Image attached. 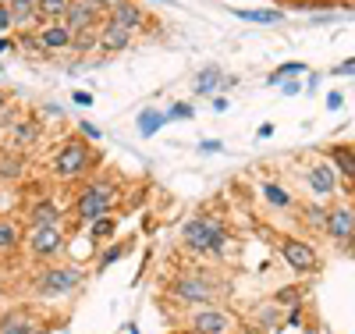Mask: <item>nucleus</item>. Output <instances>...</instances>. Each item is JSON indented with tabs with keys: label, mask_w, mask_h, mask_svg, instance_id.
Returning a JSON list of instances; mask_svg holds the SVG:
<instances>
[{
	"label": "nucleus",
	"mask_w": 355,
	"mask_h": 334,
	"mask_svg": "<svg viewBox=\"0 0 355 334\" xmlns=\"http://www.w3.org/2000/svg\"><path fill=\"white\" fill-rule=\"evenodd\" d=\"M214 110H217V114H224V110H227V100H224V97H217V100H214Z\"/></svg>",
	"instance_id": "obj_41"
},
{
	"label": "nucleus",
	"mask_w": 355,
	"mask_h": 334,
	"mask_svg": "<svg viewBox=\"0 0 355 334\" xmlns=\"http://www.w3.org/2000/svg\"><path fill=\"white\" fill-rule=\"evenodd\" d=\"M68 8H71V0H36V11H40V22H64V15H68Z\"/></svg>",
	"instance_id": "obj_19"
},
{
	"label": "nucleus",
	"mask_w": 355,
	"mask_h": 334,
	"mask_svg": "<svg viewBox=\"0 0 355 334\" xmlns=\"http://www.w3.org/2000/svg\"><path fill=\"white\" fill-rule=\"evenodd\" d=\"M117 231V221L114 217H100V221H93V224H89V238H93V242H100V238H110Z\"/></svg>",
	"instance_id": "obj_27"
},
{
	"label": "nucleus",
	"mask_w": 355,
	"mask_h": 334,
	"mask_svg": "<svg viewBox=\"0 0 355 334\" xmlns=\"http://www.w3.org/2000/svg\"><path fill=\"white\" fill-rule=\"evenodd\" d=\"M85 4H93L96 11H110V8L117 4V0H85Z\"/></svg>",
	"instance_id": "obj_36"
},
{
	"label": "nucleus",
	"mask_w": 355,
	"mask_h": 334,
	"mask_svg": "<svg viewBox=\"0 0 355 334\" xmlns=\"http://www.w3.org/2000/svg\"><path fill=\"white\" fill-rule=\"evenodd\" d=\"M182 242H185V249L196 253V256H224L227 253V228L217 217L199 214V217L185 221Z\"/></svg>",
	"instance_id": "obj_1"
},
{
	"label": "nucleus",
	"mask_w": 355,
	"mask_h": 334,
	"mask_svg": "<svg viewBox=\"0 0 355 334\" xmlns=\"http://www.w3.org/2000/svg\"><path fill=\"white\" fill-rule=\"evenodd\" d=\"M132 36H135V33H128V28L103 22V28H100V50H107V53H121V50L132 47Z\"/></svg>",
	"instance_id": "obj_15"
},
{
	"label": "nucleus",
	"mask_w": 355,
	"mask_h": 334,
	"mask_svg": "<svg viewBox=\"0 0 355 334\" xmlns=\"http://www.w3.org/2000/svg\"><path fill=\"white\" fill-rule=\"evenodd\" d=\"M21 246V231L11 217H0V253H15Z\"/></svg>",
	"instance_id": "obj_21"
},
{
	"label": "nucleus",
	"mask_w": 355,
	"mask_h": 334,
	"mask_svg": "<svg viewBox=\"0 0 355 334\" xmlns=\"http://www.w3.org/2000/svg\"><path fill=\"white\" fill-rule=\"evenodd\" d=\"M164 121H167L164 110H142V114H139V132H142V135H153Z\"/></svg>",
	"instance_id": "obj_24"
},
{
	"label": "nucleus",
	"mask_w": 355,
	"mask_h": 334,
	"mask_svg": "<svg viewBox=\"0 0 355 334\" xmlns=\"http://www.w3.org/2000/svg\"><path fill=\"white\" fill-rule=\"evenodd\" d=\"M15 47H18V50H21V53H28V57H43V53H46V50H43V43H40V36H36V33H21V36H18V43H15Z\"/></svg>",
	"instance_id": "obj_26"
},
{
	"label": "nucleus",
	"mask_w": 355,
	"mask_h": 334,
	"mask_svg": "<svg viewBox=\"0 0 355 334\" xmlns=\"http://www.w3.org/2000/svg\"><path fill=\"white\" fill-rule=\"evenodd\" d=\"M259 192H263L266 203L277 206V210H288V206H291V192L281 185V181H263V189H259Z\"/></svg>",
	"instance_id": "obj_20"
},
{
	"label": "nucleus",
	"mask_w": 355,
	"mask_h": 334,
	"mask_svg": "<svg viewBox=\"0 0 355 334\" xmlns=\"http://www.w3.org/2000/svg\"><path fill=\"white\" fill-rule=\"evenodd\" d=\"M78 132H82V139H85V142H96V139H100V128H96V125H89V121H82Z\"/></svg>",
	"instance_id": "obj_33"
},
{
	"label": "nucleus",
	"mask_w": 355,
	"mask_h": 334,
	"mask_svg": "<svg viewBox=\"0 0 355 334\" xmlns=\"http://www.w3.org/2000/svg\"><path fill=\"white\" fill-rule=\"evenodd\" d=\"M64 221V210L57 199L50 196H40L33 206H28V214H25V224L28 228H50V224H61Z\"/></svg>",
	"instance_id": "obj_10"
},
{
	"label": "nucleus",
	"mask_w": 355,
	"mask_h": 334,
	"mask_svg": "<svg viewBox=\"0 0 355 334\" xmlns=\"http://www.w3.org/2000/svg\"><path fill=\"white\" fill-rule=\"evenodd\" d=\"M178 117H192V107L189 103H174L171 114H167V121H178Z\"/></svg>",
	"instance_id": "obj_34"
},
{
	"label": "nucleus",
	"mask_w": 355,
	"mask_h": 334,
	"mask_svg": "<svg viewBox=\"0 0 355 334\" xmlns=\"http://www.w3.org/2000/svg\"><path fill=\"white\" fill-rule=\"evenodd\" d=\"M171 299L182 306H210L217 299V285L206 274H178L171 281Z\"/></svg>",
	"instance_id": "obj_5"
},
{
	"label": "nucleus",
	"mask_w": 355,
	"mask_h": 334,
	"mask_svg": "<svg viewBox=\"0 0 355 334\" xmlns=\"http://www.w3.org/2000/svg\"><path fill=\"white\" fill-rule=\"evenodd\" d=\"M64 25L71 28V33H96L100 25V11L93 4H85V0H71V8L64 15Z\"/></svg>",
	"instance_id": "obj_12"
},
{
	"label": "nucleus",
	"mask_w": 355,
	"mask_h": 334,
	"mask_svg": "<svg viewBox=\"0 0 355 334\" xmlns=\"http://www.w3.org/2000/svg\"><path fill=\"white\" fill-rule=\"evenodd\" d=\"M323 231H327L334 242H341V246H348V242L355 238V210L352 206H334Z\"/></svg>",
	"instance_id": "obj_11"
},
{
	"label": "nucleus",
	"mask_w": 355,
	"mask_h": 334,
	"mask_svg": "<svg viewBox=\"0 0 355 334\" xmlns=\"http://www.w3.org/2000/svg\"><path fill=\"white\" fill-rule=\"evenodd\" d=\"M299 72H306V65H299V60H291V65H281V68L270 75V85H277L284 75H299Z\"/></svg>",
	"instance_id": "obj_31"
},
{
	"label": "nucleus",
	"mask_w": 355,
	"mask_h": 334,
	"mask_svg": "<svg viewBox=\"0 0 355 334\" xmlns=\"http://www.w3.org/2000/svg\"><path fill=\"white\" fill-rule=\"evenodd\" d=\"M217 85H224V75H220V68H202V72L196 75V85H192V89H196L199 97H210Z\"/></svg>",
	"instance_id": "obj_22"
},
{
	"label": "nucleus",
	"mask_w": 355,
	"mask_h": 334,
	"mask_svg": "<svg viewBox=\"0 0 355 334\" xmlns=\"http://www.w3.org/2000/svg\"><path fill=\"white\" fill-rule=\"evenodd\" d=\"M89 167H93V149H89L85 139L64 142L61 149H57V157H53V174L61 178V181H75V178H82Z\"/></svg>",
	"instance_id": "obj_4"
},
{
	"label": "nucleus",
	"mask_w": 355,
	"mask_h": 334,
	"mask_svg": "<svg viewBox=\"0 0 355 334\" xmlns=\"http://www.w3.org/2000/svg\"><path fill=\"white\" fill-rule=\"evenodd\" d=\"M327 217H331V210L323 206V203H309V206L302 210V221L313 224V228H327Z\"/></svg>",
	"instance_id": "obj_25"
},
{
	"label": "nucleus",
	"mask_w": 355,
	"mask_h": 334,
	"mask_svg": "<svg viewBox=\"0 0 355 334\" xmlns=\"http://www.w3.org/2000/svg\"><path fill=\"white\" fill-rule=\"evenodd\" d=\"M234 15H239L242 22H263V25H274V22H281V11H274V8H234Z\"/></svg>",
	"instance_id": "obj_23"
},
{
	"label": "nucleus",
	"mask_w": 355,
	"mask_h": 334,
	"mask_svg": "<svg viewBox=\"0 0 355 334\" xmlns=\"http://www.w3.org/2000/svg\"><path fill=\"white\" fill-rule=\"evenodd\" d=\"M96 47H100V33H75V40H71V50H78V53L96 50Z\"/></svg>",
	"instance_id": "obj_30"
},
{
	"label": "nucleus",
	"mask_w": 355,
	"mask_h": 334,
	"mask_svg": "<svg viewBox=\"0 0 355 334\" xmlns=\"http://www.w3.org/2000/svg\"><path fill=\"white\" fill-rule=\"evenodd\" d=\"M40 43H43V50L46 53H53V50H71V40H75V33L64 25V22H50V25H40Z\"/></svg>",
	"instance_id": "obj_14"
},
{
	"label": "nucleus",
	"mask_w": 355,
	"mask_h": 334,
	"mask_svg": "<svg viewBox=\"0 0 355 334\" xmlns=\"http://www.w3.org/2000/svg\"><path fill=\"white\" fill-rule=\"evenodd\" d=\"M114 199H117V189L110 185V181H89V185L78 189L75 203H71V214L78 224H93L100 217H110V210H114Z\"/></svg>",
	"instance_id": "obj_2"
},
{
	"label": "nucleus",
	"mask_w": 355,
	"mask_h": 334,
	"mask_svg": "<svg viewBox=\"0 0 355 334\" xmlns=\"http://www.w3.org/2000/svg\"><path fill=\"white\" fill-rule=\"evenodd\" d=\"M15 25V18H11V11H8V4H0V36L8 33V28Z\"/></svg>",
	"instance_id": "obj_35"
},
{
	"label": "nucleus",
	"mask_w": 355,
	"mask_h": 334,
	"mask_svg": "<svg viewBox=\"0 0 355 334\" xmlns=\"http://www.w3.org/2000/svg\"><path fill=\"white\" fill-rule=\"evenodd\" d=\"M327 160L334 164V171L345 181H355V149L352 146H331L327 149Z\"/></svg>",
	"instance_id": "obj_17"
},
{
	"label": "nucleus",
	"mask_w": 355,
	"mask_h": 334,
	"mask_svg": "<svg viewBox=\"0 0 355 334\" xmlns=\"http://www.w3.org/2000/svg\"><path fill=\"white\" fill-rule=\"evenodd\" d=\"M0 117H4V93H0Z\"/></svg>",
	"instance_id": "obj_43"
},
{
	"label": "nucleus",
	"mask_w": 355,
	"mask_h": 334,
	"mask_svg": "<svg viewBox=\"0 0 355 334\" xmlns=\"http://www.w3.org/2000/svg\"><path fill=\"white\" fill-rule=\"evenodd\" d=\"M25 249L33 260H53L68 249V235L61 224H50V228H28L25 235Z\"/></svg>",
	"instance_id": "obj_6"
},
{
	"label": "nucleus",
	"mask_w": 355,
	"mask_h": 334,
	"mask_svg": "<svg viewBox=\"0 0 355 334\" xmlns=\"http://www.w3.org/2000/svg\"><path fill=\"white\" fill-rule=\"evenodd\" d=\"M21 174H25L21 157H0V178H21Z\"/></svg>",
	"instance_id": "obj_29"
},
{
	"label": "nucleus",
	"mask_w": 355,
	"mask_h": 334,
	"mask_svg": "<svg viewBox=\"0 0 355 334\" xmlns=\"http://www.w3.org/2000/svg\"><path fill=\"white\" fill-rule=\"evenodd\" d=\"M277 249H281L284 263L295 270V274H313L316 270V253H313L309 242H302V238H277Z\"/></svg>",
	"instance_id": "obj_9"
},
{
	"label": "nucleus",
	"mask_w": 355,
	"mask_h": 334,
	"mask_svg": "<svg viewBox=\"0 0 355 334\" xmlns=\"http://www.w3.org/2000/svg\"><path fill=\"white\" fill-rule=\"evenodd\" d=\"M302 178H306V185H309V192L316 199H327V196L338 192V171H334L331 160H309Z\"/></svg>",
	"instance_id": "obj_8"
},
{
	"label": "nucleus",
	"mask_w": 355,
	"mask_h": 334,
	"mask_svg": "<svg viewBox=\"0 0 355 334\" xmlns=\"http://www.w3.org/2000/svg\"><path fill=\"white\" fill-rule=\"evenodd\" d=\"M189 327H192V334H239V320H234V313H227L220 306L196 310L189 317Z\"/></svg>",
	"instance_id": "obj_7"
},
{
	"label": "nucleus",
	"mask_w": 355,
	"mask_h": 334,
	"mask_svg": "<svg viewBox=\"0 0 355 334\" xmlns=\"http://www.w3.org/2000/svg\"><path fill=\"white\" fill-rule=\"evenodd\" d=\"M75 103H82V107H89V103H93V97H89V93H78V89H75Z\"/></svg>",
	"instance_id": "obj_39"
},
{
	"label": "nucleus",
	"mask_w": 355,
	"mask_h": 334,
	"mask_svg": "<svg viewBox=\"0 0 355 334\" xmlns=\"http://www.w3.org/2000/svg\"><path fill=\"white\" fill-rule=\"evenodd\" d=\"M341 103H345V97H341V93H331V97H327V107H334V110H338Z\"/></svg>",
	"instance_id": "obj_38"
},
{
	"label": "nucleus",
	"mask_w": 355,
	"mask_h": 334,
	"mask_svg": "<svg viewBox=\"0 0 355 334\" xmlns=\"http://www.w3.org/2000/svg\"><path fill=\"white\" fill-rule=\"evenodd\" d=\"M4 50H11V40H8V36H0V53H4Z\"/></svg>",
	"instance_id": "obj_42"
},
{
	"label": "nucleus",
	"mask_w": 355,
	"mask_h": 334,
	"mask_svg": "<svg viewBox=\"0 0 355 334\" xmlns=\"http://www.w3.org/2000/svg\"><path fill=\"white\" fill-rule=\"evenodd\" d=\"M82 281H85L82 267H75V263H46L33 278V292L40 299H61V295H71L75 288H82Z\"/></svg>",
	"instance_id": "obj_3"
},
{
	"label": "nucleus",
	"mask_w": 355,
	"mask_h": 334,
	"mask_svg": "<svg viewBox=\"0 0 355 334\" xmlns=\"http://www.w3.org/2000/svg\"><path fill=\"white\" fill-rule=\"evenodd\" d=\"M0 334H33V317H28L25 310L0 313Z\"/></svg>",
	"instance_id": "obj_18"
},
{
	"label": "nucleus",
	"mask_w": 355,
	"mask_h": 334,
	"mask_svg": "<svg viewBox=\"0 0 355 334\" xmlns=\"http://www.w3.org/2000/svg\"><path fill=\"white\" fill-rule=\"evenodd\" d=\"M36 135H40V128L33 125V121H18V125L11 128V139H15L18 146H25V142H33Z\"/></svg>",
	"instance_id": "obj_28"
},
{
	"label": "nucleus",
	"mask_w": 355,
	"mask_h": 334,
	"mask_svg": "<svg viewBox=\"0 0 355 334\" xmlns=\"http://www.w3.org/2000/svg\"><path fill=\"white\" fill-rule=\"evenodd\" d=\"M355 72V57H348L345 65H338V75H352Z\"/></svg>",
	"instance_id": "obj_37"
},
{
	"label": "nucleus",
	"mask_w": 355,
	"mask_h": 334,
	"mask_svg": "<svg viewBox=\"0 0 355 334\" xmlns=\"http://www.w3.org/2000/svg\"><path fill=\"white\" fill-rule=\"evenodd\" d=\"M107 22H110V25L128 28V33H135V28H142L146 15H142V8L135 4V0H117V4L107 11Z\"/></svg>",
	"instance_id": "obj_13"
},
{
	"label": "nucleus",
	"mask_w": 355,
	"mask_h": 334,
	"mask_svg": "<svg viewBox=\"0 0 355 334\" xmlns=\"http://www.w3.org/2000/svg\"><path fill=\"white\" fill-rule=\"evenodd\" d=\"M4 4H8V11H11V18H15V25L21 28V33H28V28L40 22L36 0H4Z\"/></svg>",
	"instance_id": "obj_16"
},
{
	"label": "nucleus",
	"mask_w": 355,
	"mask_h": 334,
	"mask_svg": "<svg viewBox=\"0 0 355 334\" xmlns=\"http://www.w3.org/2000/svg\"><path fill=\"white\" fill-rule=\"evenodd\" d=\"M125 249H128V246H110V253H103V256H100V270H107L110 263H117V260L125 256Z\"/></svg>",
	"instance_id": "obj_32"
},
{
	"label": "nucleus",
	"mask_w": 355,
	"mask_h": 334,
	"mask_svg": "<svg viewBox=\"0 0 355 334\" xmlns=\"http://www.w3.org/2000/svg\"><path fill=\"white\" fill-rule=\"evenodd\" d=\"M299 89H302L299 82H284V93H288V97H295V93H299Z\"/></svg>",
	"instance_id": "obj_40"
}]
</instances>
